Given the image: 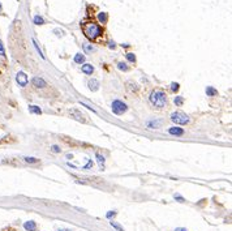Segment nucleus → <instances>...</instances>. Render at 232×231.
Masks as SVG:
<instances>
[{"instance_id":"f257e3e1","label":"nucleus","mask_w":232,"mask_h":231,"mask_svg":"<svg viewBox=\"0 0 232 231\" xmlns=\"http://www.w3.org/2000/svg\"><path fill=\"white\" fill-rule=\"evenodd\" d=\"M149 101L156 108H163L167 106V94L162 89H154L149 95Z\"/></svg>"},{"instance_id":"f03ea898","label":"nucleus","mask_w":232,"mask_h":231,"mask_svg":"<svg viewBox=\"0 0 232 231\" xmlns=\"http://www.w3.org/2000/svg\"><path fill=\"white\" fill-rule=\"evenodd\" d=\"M82 32H84V34L89 39L94 41V39H97L102 34V28L98 24L93 22V21H87V22L82 24Z\"/></svg>"},{"instance_id":"7ed1b4c3","label":"nucleus","mask_w":232,"mask_h":231,"mask_svg":"<svg viewBox=\"0 0 232 231\" xmlns=\"http://www.w3.org/2000/svg\"><path fill=\"white\" fill-rule=\"evenodd\" d=\"M171 120L175 124H180V125H185L189 123V116L187 114H184L181 111H175L171 114Z\"/></svg>"},{"instance_id":"20e7f679","label":"nucleus","mask_w":232,"mask_h":231,"mask_svg":"<svg viewBox=\"0 0 232 231\" xmlns=\"http://www.w3.org/2000/svg\"><path fill=\"white\" fill-rule=\"evenodd\" d=\"M111 108H112V112L116 115H120V114H124V112L128 110V106L124 103L119 101V99H116V101H113L112 104H111Z\"/></svg>"},{"instance_id":"39448f33","label":"nucleus","mask_w":232,"mask_h":231,"mask_svg":"<svg viewBox=\"0 0 232 231\" xmlns=\"http://www.w3.org/2000/svg\"><path fill=\"white\" fill-rule=\"evenodd\" d=\"M16 81H17V84H18L20 86H26L28 85V75H26L25 72H22V71H20L16 75Z\"/></svg>"},{"instance_id":"423d86ee","label":"nucleus","mask_w":232,"mask_h":231,"mask_svg":"<svg viewBox=\"0 0 232 231\" xmlns=\"http://www.w3.org/2000/svg\"><path fill=\"white\" fill-rule=\"evenodd\" d=\"M32 84H33V86H34L35 89H45L46 86H47L46 81L43 80L42 77H34L33 81H32Z\"/></svg>"},{"instance_id":"0eeeda50","label":"nucleus","mask_w":232,"mask_h":231,"mask_svg":"<svg viewBox=\"0 0 232 231\" xmlns=\"http://www.w3.org/2000/svg\"><path fill=\"white\" fill-rule=\"evenodd\" d=\"M69 115H71V117H73L74 120H77V121H81V123H85V117H84V114H81L78 110H71L69 111Z\"/></svg>"},{"instance_id":"6e6552de","label":"nucleus","mask_w":232,"mask_h":231,"mask_svg":"<svg viewBox=\"0 0 232 231\" xmlns=\"http://www.w3.org/2000/svg\"><path fill=\"white\" fill-rule=\"evenodd\" d=\"M24 229L28 231H35L37 230V223L34 221H28L24 223Z\"/></svg>"},{"instance_id":"1a4fd4ad","label":"nucleus","mask_w":232,"mask_h":231,"mask_svg":"<svg viewBox=\"0 0 232 231\" xmlns=\"http://www.w3.org/2000/svg\"><path fill=\"white\" fill-rule=\"evenodd\" d=\"M168 133L173 134V136H183V134H184V129L179 128V127H172V128L168 129Z\"/></svg>"},{"instance_id":"9d476101","label":"nucleus","mask_w":232,"mask_h":231,"mask_svg":"<svg viewBox=\"0 0 232 231\" xmlns=\"http://www.w3.org/2000/svg\"><path fill=\"white\" fill-rule=\"evenodd\" d=\"M89 89L91 91H97L99 89V81L95 80V78H91V80L89 81Z\"/></svg>"},{"instance_id":"9b49d317","label":"nucleus","mask_w":232,"mask_h":231,"mask_svg":"<svg viewBox=\"0 0 232 231\" xmlns=\"http://www.w3.org/2000/svg\"><path fill=\"white\" fill-rule=\"evenodd\" d=\"M81 69H82V72H84L85 75H91V73L94 72V68H93V65L91 64H84Z\"/></svg>"},{"instance_id":"f8f14e48","label":"nucleus","mask_w":232,"mask_h":231,"mask_svg":"<svg viewBox=\"0 0 232 231\" xmlns=\"http://www.w3.org/2000/svg\"><path fill=\"white\" fill-rule=\"evenodd\" d=\"M95 157H97V162H98V165H99V168L100 170H104V157L100 154V153H97L95 154Z\"/></svg>"},{"instance_id":"ddd939ff","label":"nucleus","mask_w":232,"mask_h":231,"mask_svg":"<svg viewBox=\"0 0 232 231\" xmlns=\"http://www.w3.org/2000/svg\"><path fill=\"white\" fill-rule=\"evenodd\" d=\"M126 88H128L129 91H134V93H137V90H138L137 84L133 82V81H128V82H126Z\"/></svg>"},{"instance_id":"4468645a","label":"nucleus","mask_w":232,"mask_h":231,"mask_svg":"<svg viewBox=\"0 0 232 231\" xmlns=\"http://www.w3.org/2000/svg\"><path fill=\"white\" fill-rule=\"evenodd\" d=\"M206 95H209V97H215V95H218V90L214 89L213 86H207L206 88Z\"/></svg>"},{"instance_id":"2eb2a0df","label":"nucleus","mask_w":232,"mask_h":231,"mask_svg":"<svg viewBox=\"0 0 232 231\" xmlns=\"http://www.w3.org/2000/svg\"><path fill=\"white\" fill-rule=\"evenodd\" d=\"M107 20H108V16H107V13H106V12H100L99 15H98V21H99V22L106 24V22H107Z\"/></svg>"},{"instance_id":"dca6fc26","label":"nucleus","mask_w":232,"mask_h":231,"mask_svg":"<svg viewBox=\"0 0 232 231\" xmlns=\"http://www.w3.org/2000/svg\"><path fill=\"white\" fill-rule=\"evenodd\" d=\"M29 111L32 112V114H37V115H41V114H42V110H41V108H39L38 106H34V104L29 106Z\"/></svg>"},{"instance_id":"f3484780","label":"nucleus","mask_w":232,"mask_h":231,"mask_svg":"<svg viewBox=\"0 0 232 231\" xmlns=\"http://www.w3.org/2000/svg\"><path fill=\"white\" fill-rule=\"evenodd\" d=\"M162 124V121L159 120H154V121H147L146 125L149 128H159V125Z\"/></svg>"},{"instance_id":"a211bd4d","label":"nucleus","mask_w":232,"mask_h":231,"mask_svg":"<svg viewBox=\"0 0 232 231\" xmlns=\"http://www.w3.org/2000/svg\"><path fill=\"white\" fill-rule=\"evenodd\" d=\"M74 62L77 64H82L85 62V56L82 54H76V56H74Z\"/></svg>"},{"instance_id":"6ab92c4d","label":"nucleus","mask_w":232,"mask_h":231,"mask_svg":"<svg viewBox=\"0 0 232 231\" xmlns=\"http://www.w3.org/2000/svg\"><path fill=\"white\" fill-rule=\"evenodd\" d=\"M94 50H95V49L90 45V43H84V51L86 52V54H91V52H93Z\"/></svg>"},{"instance_id":"aec40b11","label":"nucleus","mask_w":232,"mask_h":231,"mask_svg":"<svg viewBox=\"0 0 232 231\" xmlns=\"http://www.w3.org/2000/svg\"><path fill=\"white\" fill-rule=\"evenodd\" d=\"M34 24L35 25H43L45 24V20H43V17H41V16H35L34 17Z\"/></svg>"},{"instance_id":"412c9836","label":"nucleus","mask_w":232,"mask_h":231,"mask_svg":"<svg viewBox=\"0 0 232 231\" xmlns=\"http://www.w3.org/2000/svg\"><path fill=\"white\" fill-rule=\"evenodd\" d=\"M175 104H176V106H183V103H184V98L183 97H180V95H177L176 98H175Z\"/></svg>"},{"instance_id":"4be33fe9","label":"nucleus","mask_w":232,"mask_h":231,"mask_svg":"<svg viewBox=\"0 0 232 231\" xmlns=\"http://www.w3.org/2000/svg\"><path fill=\"white\" fill-rule=\"evenodd\" d=\"M117 68H119L120 71H124V72H126V71H129L128 65H126L125 63H117Z\"/></svg>"},{"instance_id":"5701e85b","label":"nucleus","mask_w":232,"mask_h":231,"mask_svg":"<svg viewBox=\"0 0 232 231\" xmlns=\"http://www.w3.org/2000/svg\"><path fill=\"white\" fill-rule=\"evenodd\" d=\"M25 162H28V163H37L38 162V159L37 158H34V157H25Z\"/></svg>"},{"instance_id":"b1692460","label":"nucleus","mask_w":232,"mask_h":231,"mask_svg":"<svg viewBox=\"0 0 232 231\" xmlns=\"http://www.w3.org/2000/svg\"><path fill=\"white\" fill-rule=\"evenodd\" d=\"M126 59H128L129 62L134 63V62H136V55H134V54H132V52H128V54H126Z\"/></svg>"},{"instance_id":"393cba45","label":"nucleus","mask_w":232,"mask_h":231,"mask_svg":"<svg viewBox=\"0 0 232 231\" xmlns=\"http://www.w3.org/2000/svg\"><path fill=\"white\" fill-rule=\"evenodd\" d=\"M111 226L112 227H115L117 231H124V229H123L119 223H116V222H113V221H111Z\"/></svg>"},{"instance_id":"a878e982","label":"nucleus","mask_w":232,"mask_h":231,"mask_svg":"<svg viewBox=\"0 0 232 231\" xmlns=\"http://www.w3.org/2000/svg\"><path fill=\"white\" fill-rule=\"evenodd\" d=\"M179 88H180V86H179L177 82H172V84H171V90L175 91V93H176V91L179 90Z\"/></svg>"},{"instance_id":"bb28decb","label":"nucleus","mask_w":232,"mask_h":231,"mask_svg":"<svg viewBox=\"0 0 232 231\" xmlns=\"http://www.w3.org/2000/svg\"><path fill=\"white\" fill-rule=\"evenodd\" d=\"M51 151H54V153H60L61 149H60V146L54 145V146H51Z\"/></svg>"},{"instance_id":"cd10ccee","label":"nucleus","mask_w":232,"mask_h":231,"mask_svg":"<svg viewBox=\"0 0 232 231\" xmlns=\"http://www.w3.org/2000/svg\"><path fill=\"white\" fill-rule=\"evenodd\" d=\"M33 45H34V47H35V49H37V51L39 52V55H41V58H43V59H45V55L42 54V51H41V49H39V47H38V45L35 43V41H33Z\"/></svg>"},{"instance_id":"c85d7f7f","label":"nucleus","mask_w":232,"mask_h":231,"mask_svg":"<svg viewBox=\"0 0 232 231\" xmlns=\"http://www.w3.org/2000/svg\"><path fill=\"white\" fill-rule=\"evenodd\" d=\"M5 55V50H4V46H3V42L0 39V56H4Z\"/></svg>"},{"instance_id":"c756f323","label":"nucleus","mask_w":232,"mask_h":231,"mask_svg":"<svg viewBox=\"0 0 232 231\" xmlns=\"http://www.w3.org/2000/svg\"><path fill=\"white\" fill-rule=\"evenodd\" d=\"M91 167H93V161H87V163H86L82 168H84V170H89V168H91Z\"/></svg>"},{"instance_id":"7c9ffc66","label":"nucleus","mask_w":232,"mask_h":231,"mask_svg":"<svg viewBox=\"0 0 232 231\" xmlns=\"http://www.w3.org/2000/svg\"><path fill=\"white\" fill-rule=\"evenodd\" d=\"M80 103H81V106H84V107H86L87 110H90L91 112H97V111H95V110H94L93 107H91V106H89V104H86V103H82V102H80Z\"/></svg>"},{"instance_id":"2f4dec72","label":"nucleus","mask_w":232,"mask_h":231,"mask_svg":"<svg viewBox=\"0 0 232 231\" xmlns=\"http://www.w3.org/2000/svg\"><path fill=\"white\" fill-rule=\"evenodd\" d=\"M115 214H116L115 212H108L107 214H106V217H107V218H112V217H115Z\"/></svg>"},{"instance_id":"473e14b6","label":"nucleus","mask_w":232,"mask_h":231,"mask_svg":"<svg viewBox=\"0 0 232 231\" xmlns=\"http://www.w3.org/2000/svg\"><path fill=\"white\" fill-rule=\"evenodd\" d=\"M55 33H56V36H63V30H59V29H55Z\"/></svg>"},{"instance_id":"72a5a7b5","label":"nucleus","mask_w":232,"mask_h":231,"mask_svg":"<svg viewBox=\"0 0 232 231\" xmlns=\"http://www.w3.org/2000/svg\"><path fill=\"white\" fill-rule=\"evenodd\" d=\"M175 199H177V201H180V202H183V201H184V199L181 197V196H179V195L175 196Z\"/></svg>"},{"instance_id":"f704fd0d","label":"nucleus","mask_w":232,"mask_h":231,"mask_svg":"<svg viewBox=\"0 0 232 231\" xmlns=\"http://www.w3.org/2000/svg\"><path fill=\"white\" fill-rule=\"evenodd\" d=\"M108 47H111V49H115L116 45H115V43H113V42H110V43H108Z\"/></svg>"},{"instance_id":"c9c22d12","label":"nucleus","mask_w":232,"mask_h":231,"mask_svg":"<svg viewBox=\"0 0 232 231\" xmlns=\"http://www.w3.org/2000/svg\"><path fill=\"white\" fill-rule=\"evenodd\" d=\"M175 231H187V229H176Z\"/></svg>"},{"instance_id":"e433bc0d","label":"nucleus","mask_w":232,"mask_h":231,"mask_svg":"<svg viewBox=\"0 0 232 231\" xmlns=\"http://www.w3.org/2000/svg\"><path fill=\"white\" fill-rule=\"evenodd\" d=\"M59 231H69V230H59Z\"/></svg>"},{"instance_id":"4c0bfd02","label":"nucleus","mask_w":232,"mask_h":231,"mask_svg":"<svg viewBox=\"0 0 232 231\" xmlns=\"http://www.w3.org/2000/svg\"><path fill=\"white\" fill-rule=\"evenodd\" d=\"M0 9H2V5H0Z\"/></svg>"}]
</instances>
